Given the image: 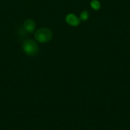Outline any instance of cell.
Listing matches in <instances>:
<instances>
[{
  "mask_svg": "<svg viewBox=\"0 0 130 130\" xmlns=\"http://www.w3.org/2000/svg\"><path fill=\"white\" fill-rule=\"evenodd\" d=\"M34 37L40 43H47L53 38V32L49 28L42 27L36 31Z\"/></svg>",
  "mask_w": 130,
  "mask_h": 130,
  "instance_id": "cell-1",
  "label": "cell"
},
{
  "mask_svg": "<svg viewBox=\"0 0 130 130\" xmlns=\"http://www.w3.org/2000/svg\"><path fill=\"white\" fill-rule=\"evenodd\" d=\"M22 49L27 56H35L38 53V45L33 40H26L23 43Z\"/></svg>",
  "mask_w": 130,
  "mask_h": 130,
  "instance_id": "cell-2",
  "label": "cell"
},
{
  "mask_svg": "<svg viewBox=\"0 0 130 130\" xmlns=\"http://www.w3.org/2000/svg\"><path fill=\"white\" fill-rule=\"evenodd\" d=\"M24 27V30L26 32L28 33H32L35 30L36 28V24L35 22L32 20V19H27L23 24Z\"/></svg>",
  "mask_w": 130,
  "mask_h": 130,
  "instance_id": "cell-3",
  "label": "cell"
},
{
  "mask_svg": "<svg viewBox=\"0 0 130 130\" xmlns=\"http://www.w3.org/2000/svg\"><path fill=\"white\" fill-rule=\"evenodd\" d=\"M66 21L71 26L76 27L79 24L80 21L78 17L74 14H69L66 17Z\"/></svg>",
  "mask_w": 130,
  "mask_h": 130,
  "instance_id": "cell-4",
  "label": "cell"
},
{
  "mask_svg": "<svg viewBox=\"0 0 130 130\" xmlns=\"http://www.w3.org/2000/svg\"><path fill=\"white\" fill-rule=\"evenodd\" d=\"M91 6L94 10H99L101 8V3L98 0H92L91 2Z\"/></svg>",
  "mask_w": 130,
  "mask_h": 130,
  "instance_id": "cell-5",
  "label": "cell"
},
{
  "mask_svg": "<svg viewBox=\"0 0 130 130\" xmlns=\"http://www.w3.org/2000/svg\"><path fill=\"white\" fill-rule=\"evenodd\" d=\"M89 18V14L87 11H84L81 13V15H80V18L82 20V21H86L88 20Z\"/></svg>",
  "mask_w": 130,
  "mask_h": 130,
  "instance_id": "cell-6",
  "label": "cell"
}]
</instances>
